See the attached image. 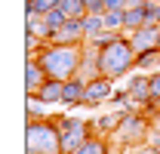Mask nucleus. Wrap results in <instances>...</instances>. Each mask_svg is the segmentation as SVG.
<instances>
[{"label": "nucleus", "instance_id": "423d86ee", "mask_svg": "<svg viewBox=\"0 0 160 154\" xmlns=\"http://www.w3.org/2000/svg\"><path fill=\"white\" fill-rule=\"evenodd\" d=\"M25 74H28V96H31V93H37V90H40V77H43V71H40L37 62H28Z\"/></svg>", "mask_w": 160, "mask_h": 154}, {"label": "nucleus", "instance_id": "dca6fc26", "mask_svg": "<svg viewBox=\"0 0 160 154\" xmlns=\"http://www.w3.org/2000/svg\"><path fill=\"white\" fill-rule=\"evenodd\" d=\"M83 3H86V6L92 9V13H99L102 6H105V0H83Z\"/></svg>", "mask_w": 160, "mask_h": 154}, {"label": "nucleus", "instance_id": "2eb2a0df", "mask_svg": "<svg viewBox=\"0 0 160 154\" xmlns=\"http://www.w3.org/2000/svg\"><path fill=\"white\" fill-rule=\"evenodd\" d=\"M117 25H123V13L114 9V13H108V16H105V28H117Z\"/></svg>", "mask_w": 160, "mask_h": 154}, {"label": "nucleus", "instance_id": "f257e3e1", "mask_svg": "<svg viewBox=\"0 0 160 154\" xmlns=\"http://www.w3.org/2000/svg\"><path fill=\"white\" fill-rule=\"evenodd\" d=\"M132 65V43H123V40H111L102 53V71L108 77H120L126 68Z\"/></svg>", "mask_w": 160, "mask_h": 154}, {"label": "nucleus", "instance_id": "6e6552de", "mask_svg": "<svg viewBox=\"0 0 160 154\" xmlns=\"http://www.w3.org/2000/svg\"><path fill=\"white\" fill-rule=\"evenodd\" d=\"M62 96H65V90H62L56 80H49L46 86H40V99H43V102H59Z\"/></svg>", "mask_w": 160, "mask_h": 154}, {"label": "nucleus", "instance_id": "7ed1b4c3", "mask_svg": "<svg viewBox=\"0 0 160 154\" xmlns=\"http://www.w3.org/2000/svg\"><path fill=\"white\" fill-rule=\"evenodd\" d=\"M74 62H77V53H74L71 46H65V49L56 46V49H49V53L43 56V68L59 80V77H68L74 71Z\"/></svg>", "mask_w": 160, "mask_h": 154}, {"label": "nucleus", "instance_id": "6ab92c4d", "mask_svg": "<svg viewBox=\"0 0 160 154\" xmlns=\"http://www.w3.org/2000/svg\"><path fill=\"white\" fill-rule=\"evenodd\" d=\"M120 3H123V0H105V6H108V9H111V6H114V9H117Z\"/></svg>", "mask_w": 160, "mask_h": 154}, {"label": "nucleus", "instance_id": "ddd939ff", "mask_svg": "<svg viewBox=\"0 0 160 154\" xmlns=\"http://www.w3.org/2000/svg\"><path fill=\"white\" fill-rule=\"evenodd\" d=\"M102 28H105V19H96V16L92 19H83V31L86 34H99Z\"/></svg>", "mask_w": 160, "mask_h": 154}, {"label": "nucleus", "instance_id": "4468645a", "mask_svg": "<svg viewBox=\"0 0 160 154\" xmlns=\"http://www.w3.org/2000/svg\"><path fill=\"white\" fill-rule=\"evenodd\" d=\"M28 117H43V105H40V102H34V93H31V96H28Z\"/></svg>", "mask_w": 160, "mask_h": 154}, {"label": "nucleus", "instance_id": "9b49d317", "mask_svg": "<svg viewBox=\"0 0 160 154\" xmlns=\"http://www.w3.org/2000/svg\"><path fill=\"white\" fill-rule=\"evenodd\" d=\"M105 93H108V83H105V80H99V83H89L86 99H89V102H99V99H105Z\"/></svg>", "mask_w": 160, "mask_h": 154}, {"label": "nucleus", "instance_id": "a211bd4d", "mask_svg": "<svg viewBox=\"0 0 160 154\" xmlns=\"http://www.w3.org/2000/svg\"><path fill=\"white\" fill-rule=\"evenodd\" d=\"M151 93L160 99V74H157V77H151Z\"/></svg>", "mask_w": 160, "mask_h": 154}, {"label": "nucleus", "instance_id": "f3484780", "mask_svg": "<svg viewBox=\"0 0 160 154\" xmlns=\"http://www.w3.org/2000/svg\"><path fill=\"white\" fill-rule=\"evenodd\" d=\"M148 19H151V22H160V6H148Z\"/></svg>", "mask_w": 160, "mask_h": 154}, {"label": "nucleus", "instance_id": "9d476101", "mask_svg": "<svg viewBox=\"0 0 160 154\" xmlns=\"http://www.w3.org/2000/svg\"><path fill=\"white\" fill-rule=\"evenodd\" d=\"M74 154H105V145L96 142V139H86L80 148H74Z\"/></svg>", "mask_w": 160, "mask_h": 154}, {"label": "nucleus", "instance_id": "f8f14e48", "mask_svg": "<svg viewBox=\"0 0 160 154\" xmlns=\"http://www.w3.org/2000/svg\"><path fill=\"white\" fill-rule=\"evenodd\" d=\"M148 90H151V80H132V83H129V93L139 96V99L148 96Z\"/></svg>", "mask_w": 160, "mask_h": 154}, {"label": "nucleus", "instance_id": "0eeeda50", "mask_svg": "<svg viewBox=\"0 0 160 154\" xmlns=\"http://www.w3.org/2000/svg\"><path fill=\"white\" fill-rule=\"evenodd\" d=\"M145 19H148V9H145V6H136V9L123 13V25H129V28H142Z\"/></svg>", "mask_w": 160, "mask_h": 154}, {"label": "nucleus", "instance_id": "aec40b11", "mask_svg": "<svg viewBox=\"0 0 160 154\" xmlns=\"http://www.w3.org/2000/svg\"><path fill=\"white\" fill-rule=\"evenodd\" d=\"M129 3H136V6H139V3H142V0H129Z\"/></svg>", "mask_w": 160, "mask_h": 154}, {"label": "nucleus", "instance_id": "f03ea898", "mask_svg": "<svg viewBox=\"0 0 160 154\" xmlns=\"http://www.w3.org/2000/svg\"><path fill=\"white\" fill-rule=\"evenodd\" d=\"M62 133H56L52 126H46V123H31L28 126V148L31 154H56L62 148Z\"/></svg>", "mask_w": 160, "mask_h": 154}, {"label": "nucleus", "instance_id": "1a4fd4ad", "mask_svg": "<svg viewBox=\"0 0 160 154\" xmlns=\"http://www.w3.org/2000/svg\"><path fill=\"white\" fill-rule=\"evenodd\" d=\"M62 99H65V102H80V99H86V90H83L80 83H68Z\"/></svg>", "mask_w": 160, "mask_h": 154}, {"label": "nucleus", "instance_id": "20e7f679", "mask_svg": "<svg viewBox=\"0 0 160 154\" xmlns=\"http://www.w3.org/2000/svg\"><path fill=\"white\" fill-rule=\"evenodd\" d=\"M62 126H65V133H62V148H65V151L80 148L83 139H86V126H83L80 120H65Z\"/></svg>", "mask_w": 160, "mask_h": 154}, {"label": "nucleus", "instance_id": "39448f33", "mask_svg": "<svg viewBox=\"0 0 160 154\" xmlns=\"http://www.w3.org/2000/svg\"><path fill=\"white\" fill-rule=\"evenodd\" d=\"M157 37H160L157 28H136V34H132L129 43H132V49H136V53H145V49H151V46H154V40H157Z\"/></svg>", "mask_w": 160, "mask_h": 154}]
</instances>
